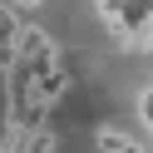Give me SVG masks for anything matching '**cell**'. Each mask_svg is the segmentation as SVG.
Segmentation results:
<instances>
[{
    "label": "cell",
    "mask_w": 153,
    "mask_h": 153,
    "mask_svg": "<svg viewBox=\"0 0 153 153\" xmlns=\"http://www.w3.org/2000/svg\"><path fill=\"white\" fill-rule=\"evenodd\" d=\"M59 64V50H54V40L40 30V25H25L20 30V45H15V69L25 74H45Z\"/></svg>",
    "instance_id": "6da1fadb"
},
{
    "label": "cell",
    "mask_w": 153,
    "mask_h": 153,
    "mask_svg": "<svg viewBox=\"0 0 153 153\" xmlns=\"http://www.w3.org/2000/svg\"><path fill=\"white\" fill-rule=\"evenodd\" d=\"M20 5H10V0H0V69H15V45H20Z\"/></svg>",
    "instance_id": "7a4b0ae2"
},
{
    "label": "cell",
    "mask_w": 153,
    "mask_h": 153,
    "mask_svg": "<svg viewBox=\"0 0 153 153\" xmlns=\"http://www.w3.org/2000/svg\"><path fill=\"white\" fill-rule=\"evenodd\" d=\"M99 148L104 153H128V148H138V143H133L123 128H99Z\"/></svg>",
    "instance_id": "3957f363"
},
{
    "label": "cell",
    "mask_w": 153,
    "mask_h": 153,
    "mask_svg": "<svg viewBox=\"0 0 153 153\" xmlns=\"http://www.w3.org/2000/svg\"><path fill=\"white\" fill-rule=\"evenodd\" d=\"M94 5H99V15H104V20H109V25L119 20L123 10H128V0H94Z\"/></svg>",
    "instance_id": "277c9868"
},
{
    "label": "cell",
    "mask_w": 153,
    "mask_h": 153,
    "mask_svg": "<svg viewBox=\"0 0 153 153\" xmlns=\"http://www.w3.org/2000/svg\"><path fill=\"white\" fill-rule=\"evenodd\" d=\"M10 5H20V10H35V5H40V0H10Z\"/></svg>",
    "instance_id": "5b68a950"
},
{
    "label": "cell",
    "mask_w": 153,
    "mask_h": 153,
    "mask_svg": "<svg viewBox=\"0 0 153 153\" xmlns=\"http://www.w3.org/2000/svg\"><path fill=\"white\" fill-rule=\"evenodd\" d=\"M148 25H153V10H148Z\"/></svg>",
    "instance_id": "8992f818"
}]
</instances>
